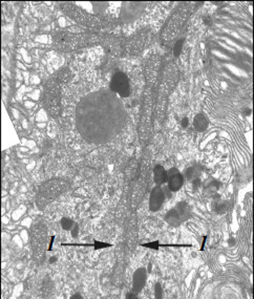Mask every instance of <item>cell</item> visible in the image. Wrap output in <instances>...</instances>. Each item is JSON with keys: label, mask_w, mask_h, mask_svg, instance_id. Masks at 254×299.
<instances>
[{"label": "cell", "mask_w": 254, "mask_h": 299, "mask_svg": "<svg viewBox=\"0 0 254 299\" xmlns=\"http://www.w3.org/2000/svg\"><path fill=\"white\" fill-rule=\"evenodd\" d=\"M125 122V107L110 89L88 93L76 109L78 131L88 143L104 144L114 140Z\"/></svg>", "instance_id": "obj_1"}, {"label": "cell", "mask_w": 254, "mask_h": 299, "mask_svg": "<svg viewBox=\"0 0 254 299\" xmlns=\"http://www.w3.org/2000/svg\"><path fill=\"white\" fill-rule=\"evenodd\" d=\"M61 9L68 16L79 24H81L90 29H104L113 26L115 20L107 16L101 15H90L81 8L75 6L72 3H63L61 4Z\"/></svg>", "instance_id": "obj_2"}, {"label": "cell", "mask_w": 254, "mask_h": 299, "mask_svg": "<svg viewBox=\"0 0 254 299\" xmlns=\"http://www.w3.org/2000/svg\"><path fill=\"white\" fill-rule=\"evenodd\" d=\"M70 184L63 179H52L43 183L36 195V205L39 209L45 208L59 195L68 190Z\"/></svg>", "instance_id": "obj_3"}, {"label": "cell", "mask_w": 254, "mask_h": 299, "mask_svg": "<svg viewBox=\"0 0 254 299\" xmlns=\"http://www.w3.org/2000/svg\"><path fill=\"white\" fill-rule=\"evenodd\" d=\"M94 40H97V37L94 35L73 34L66 30L59 31V33H57L54 37V42L57 49L65 52H71L81 49L82 46H85Z\"/></svg>", "instance_id": "obj_4"}, {"label": "cell", "mask_w": 254, "mask_h": 299, "mask_svg": "<svg viewBox=\"0 0 254 299\" xmlns=\"http://www.w3.org/2000/svg\"><path fill=\"white\" fill-rule=\"evenodd\" d=\"M30 247L33 250V257L37 263H42L46 255L47 229L42 224H35L29 231Z\"/></svg>", "instance_id": "obj_5"}, {"label": "cell", "mask_w": 254, "mask_h": 299, "mask_svg": "<svg viewBox=\"0 0 254 299\" xmlns=\"http://www.w3.org/2000/svg\"><path fill=\"white\" fill-rule=\"evenodd\" d=\"M43 105L51 116H58L60 112V88L57 78H51L46 82L43 91Z\"/></svg>", "instance_id": "obj_6"}, {"label": "cell", "mask_w": 254, "mask_h": 299, "mask_svg": "<svg viewBox=\"0 0 254 299\" xmlns=\"http://www.w3.org/2000/svg\"><path fill=\"white\" fill-rule=\"evenodd\" d=\"M149 41V34L148 31L145 29L140 30L139 33L135 34L132 36L129 40L125 43V50L126 53H129L130 55H137L141 53L146 44Z\"/></svg>", "instance_id": "obj_7"}, {"label": "cell", "mask_w": 254, "mask_h": 299, "mask_svg": "<svg viewBox=\"0 0 254 299\" xmlns=\"http://www.w3.org/2000/svg\"><path fill=\"white\" fill-rule=\"evenodd\" d=\"M109 88L121 98H127L131 94L130 80L127 76L122 72H118L113 76L112 81H110L109 84Z\"/></svg>", "instance_id": "obj_8"}, {"label": "cell", "mask_w": 254, "mask_h": 299, "mask_svg": "<svg viewBox=\"0 0 254 299\" xmlns=\"http://www.w3.org/2000/svg\"><path fill=\"white\" fill-rule=\"evenodd\" d=\"M145 7V3H124L121 10L120 19L125 23L132 22L140 17L142 13L144 12Z\"/></svg>", "instance_id": "obj_9"}, {"label": "cell", "mask_w": 254, "mask_h": 299, "mask_svg": "<svg viewBox=\"0 0 254 299\" xmlns=\"http://www.w3.org/2000/svg\"><path fill=\"white\" fill-rule=\"evenodd\" d=\"M187 16H188V14L186 12L185 7L174 14V16L171 18V20L169 21V23L165 29V34L168 36L169 40H171V38L178 33V30L182 27L184 20L186 19Z\"/></svg>", "instance_id": "obj_10"}, {"label": "cell", "mask_w": 254, "mask_h": 299, "mask_svg": "<svg viewBox=\"0 0 254 299\" xmlns=\"http://www.w3.org/2000/svg\"><path fill=\"white\" fill-rule=\"evenodd\" d=\"M184 184V177L177 168H171L167 171V187L171 192H177Z\"/></svg>", "instance_id": "obj_11"}, {"label": "cell", "mask_w": 254, "mask_h": 299, "mask_svg": "<svg viewBox=\"0 0 254 299\" xmlns=\"http://www.w3.org/2000/svg\"><path fill=\"white\" fill-rule=\"evenodd\" d=\"M165 195L162 190L161 186H156L152 189V191L149 196V209L152 212H156L161 209L163 206L164 201H165Z\"/></svg>", "instance_id": "obj_12"}, {"label": "cell", "mask_w": 254, "mask_h": 299, "mask_svg": "<svg viewBox=\"0 0 254 299\" xmlns=\"http://www.w3.org/2000/svg\"><path fill=\"white\" fill-rule=\"evenodd\" d=\"M147 271L145 268H139L133 276V293L139 294L146 285Z\"/></svg>", "instance_id": "obj_13"}, {"label": "cell", "mask_w": 254, "mask_h": 299, "mask_svg": "<svg viewBox=\"0 0 254 299\" xmlns=\"http://www.w3.org/2000/svg\"><path fill=\"white\" fill-rule=\"evenodd\" d=\"M202 171L203 169L201 165H193L184 171V178L187 181L194 182L195 180H198L200 178V176L202 175Z\"/></svg>", "instance_id": "obj_14"}, {"label": "cell", "mask_w": 254, "mask_h": 299, "mask_svg": "<svg viewBox=\"0 0 254 299\" xmlns=\"http://www.w3.org/2000/svg\"><path fill=\"white\" fill-rule=\"evenodd\" d=\"M153 177L156 186H162L165 183H167V171L161 165H156L154 167Z\"/></svg>", "instance_id": "obj_15"}, {"label": "cell", "mask_w": 254, "mask_h": 299, "mask_svg": "<svg viewBox=\"0 0 254 299\" xmlns=\"http://www.w3.org/2000/svg\"><path fill=\"white\" fill-rule=\"evenodd\" d=\"M165 220L166 223L172 227H178L181 224H183V220L180 216V214L178 213V211L176 210V208H173L171 210H169L166 215H165Z\"/></svg>", "instance_id": "obj_16"}, {"label": "cell", "mask_w": 254, "mask_h": 299, "mask_svg": "<svg viewBox=\"0 0 254 299\" xmlns=\"http://www.w3.org/2000/svg\"><path fill=\"white\" fill-rule=\"evenodd\" d=\"M176 210L178 211V213L180 214L183 223L186 222L187 219H189L190 215H192V209H190V206L186 203V202H180L176 205Z\"/></svg>", "instance_id": "obj_17"}, {"label": "cell", "mask_w": 254, "mask_h": 299, "mask_svg": "<svg viewBox=\"0 0 254 299\" xmlns=\"http://www.w3.org/2000/svg\"><path fill=\"white\" fill-rule=\"evenodd\" d=\"M54 290V283L50 277H45L42 282H41V288H40V293L43 298L50 297L53 293Z\"/></svg>", "instance_id": "obj_18"}, {"label": "cell", "mask_w": 254, "mask_h": 299, "mask_svg": "<svg viewBox=\"0 0 254 299\" xmlns=\"http://www.w3.org/2000/svg\"><path fill=\"white\" fill-rule=\"evenodd\" d=\"M208 119L204 114H198L194 119V126L198 131H204L208 127Z\"/></svg>", "instance_id": "obj_19"}, {"label": "cell", "mask_w": 254, "mask_h": 299, "mask_svg": "<svg viewBox=\"0 0 254 299\" xmlns=\"http://www.w3.org/2000/svg\"><path fill=\"white\" fill-rule=\"evenodd\" d=\"M71 79H72V73H71L70 69H68V68L60 70V72L58 73L57 80L61 83H67V82L71 81Z\"/></svg>", "instance_id": "obj_20"}, {"label": "cell", "mask_w": 254, "mask_h": 299, "mask_svg": "<svg viewBox=\"0 0 254 299\" xmlns=\"http://www.w3.org/2000/svg\"><path fill=\"white\" fill-rule=\"evenodd\" d=\"M213 209L216 213H219V214H223L227 211L228 209V206H227V203L224 202V201H220V200H217L213 203Z\"/></svg>", "instance_id": "obj_21"}, {"label": "cell", "mask_w": 254, "mask_h": 299, "mask_svg": "<svg viewBox=\"0 0 254 299\" xmlns=\"http://www.w3.org/2000/svg\"><path fill=\"white\" fill-rule=\"evenodd\" d=\"M60 224H61V227L65 230H67V231L72 230L74 228V226H75V223L73 222V220L71 218H68V217H63L61 219Z\"/></svg>", "instance_id": "obj_22"}, {"label": "cell", "mask_w": 254, "mask_h": 299, "mask_svg": "<svg viewBox=\"0 0 254 299\" xmlns=\"http://www.w3.org/2000/svg\"><path fill=\"white\" fill-rule=\"evenodd\" d=\"M93 11L96 12L97 15L101 14L106 8H107V3H93Z\"/></svg>", "instance_id": "obj_23"}, {"label": "cell", "mask_w": 254, "mask_h": 299, "mask_svg": "<svg viewBox=\"0 0 254 299\" xmlns=\"http://www.w3.org/2000/svg\"><path fill=\"white\" fill-rule=\"evenodd\" d=\"M154 295L156 299H162L163 298V289L160 282H156L155 283V287H154Z\"/></svg>", "instance_id": "obj_24"}, {"label": "cell", "mask_w": 254, "mask_h": 299, "mask_svg": "<svg viewBox=\"0 0 254 299\" xmlns=\"http://www.w3.org/2000/svg\"><path fill=\"white\" fill-rule=\"evenodd\" d=\"M183 42H184V40H179L176 43V45H174V51H173V53H174V56H176V57H178L180 55V53H181L182 46H183Z\"/></svg>", "instance_id": "obj_25"}, {"label": "cell", "mask_w": 254, "mask_h": 299, "mask_svg": "<svg viewBox=\"0 0 254 299\" xmlns=\"http://www.w3.org/2000/svg\"><path fill=\"white\" fill-rule=\"evenodd\" d=\"M162 190H163V192H164L165 197H168V198L171 197V191H170V189H169L167 186L164 187V188H162Z\"/></svg>", "instance_id": "obj_26"}, {"label": "cell", "mask_w": 254, "mask_h": 299, "mask_svg": "<svg viewBox=\"0 0 254 299\" xmlns=\"http://www.w3.org/2000/svg\"><path fill=\"white\" fill-rule=\"evenodd\" d=\"M193 183H194V190H195V191H198V190H199V188L202 186L201 181L198 179V180H195Z\"/></svg>", "instance_id": "obj_27"}, {"label": "cell", "mask_w": 254, "mask_h": 299, "mask_svg": "<svg viewBox=\"0 0 254 299\" xmlns=\"http://www.w3.org/2000/svg\"><path fill=\"white\" fill-rule=\"evenodd\" d=\"M78 231H79V228H78V225H75L74 228L72 229V236L74 239H76L78 236Z\"/></svg>", "instance_id": "obj_28"}, {"label": "cell", "mask_w": 254, "mask_h": 299, "mask_svg": "<svg viewBox=\"0 0 254 299\" xmlns=\"http://www.w3.org/2000/svg\"><path fill=\"white\" fill-rule=\"evenodd\" d=\"M125 299H139V297L137 296V294H135V293H129V294H126V297H125Z\"/></svg>", "instance_id": "obj_29"}, {"label": "cell", "mask_w": 254, "mask_h": 299, "mask_svg": "<svg viewBox=\"0 0 254 299\" xmlns=\"http://www.w3.org/2000/svg\"><path fill=\"white\" fill-rule=\"evenodd\" d=\"M70 299H83V297L80 294H79V293H76Z\"/></svg>", "instance_id": "obj_30"}, {"label": "cell", "mask_w": 254, "mask_h": 299, "mask_svg": "<svg viewBox=\"0 0 254 299\" xmlns=\"http://www.w3.org/2000/svg\"><path fill=\"white\" fill-rule=\"evenodd\" d=\"M188 122H189V121H188V118H185V119H183V121H182V126H183V127H185V128L187 127L188 124H189Z\"/></svg>", "instance_id": "obj_31"}]
</instances>
